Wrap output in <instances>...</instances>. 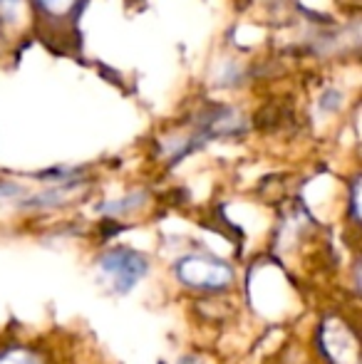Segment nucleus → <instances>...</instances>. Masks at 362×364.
Listing matches in <instances>:
<instances>
[{"label":"nucleus","mask_w":362,"mask_h":364,"mask_svg":"<svg viewBox=\"0 0 362 364\" xmlns=\"http://www.w3.org/2000/svg\"><path fill=\"white\" fill-rule=\"evenodd\" d=\"M102 270L112 278L117 290H132L147 273V258L134 250H112L102 258Z\"/></svg>","instance_id":"f257e3e1"},{"label":"nucleus","mask_w":362,"mask_h":364,"mask_svg":"<svg viewBox=\"0 0 362 364\" xmlns=\"http://www.w3.org/2000/svg\"><path fill=\"white\" fill-rule=\"evenodd\" d=\"M25 18V0H0V25L15 28Z\"/></svg>","instance_id":"f03ea898"},{"label":"nucleus","mask_w":362,"mask_h":364,"mask_svg":"<svg viewBox=\"0 0 362 364\" xmlns=\"http://www.w3.org/2000/svg\"><path fill=\"white\" fill-rule=\"evenodd\" d=\"M188 263H191L193 268H198V260H188ZM201 278H203V270L198 268V275L188 278L186 283L188 285H198V283H201ZM223 278H228V273H223L221 265H216V263H211V260H206V283H208V288H211V285H221Z\"/></svg>","instance_id":"7ed1b4c3"},{"label":"nucleus","mask_w":362,"mask_h":364,"mask_svg":"<svg viewBox=\"0 0 362 364\" xmlns=\"http://www.w3.org/2000/svg\"><path fill=\"white\" fill-rule=\"evenodd\" d=\"M40 10L48 15H53V18H60V15H68L70 10H73L75 0H38Z\"/></svg>","instance_id":"20e7f679"},{"label":"nucleus","mask_w":362,"mask_h":364,"mask_svg":"<svg viewBox=\"0 0 362 364\" xmlns=\"http://www.w3.org/2000/svg\"><path fill=\"white\" fill-rule=\"evenodd\" d=\"M320 105H325V109H333L335 105H340V95L338 92H328V95H325V102H320Z\"/></svg>","instance_id":"39448f33"}]
</instances>
